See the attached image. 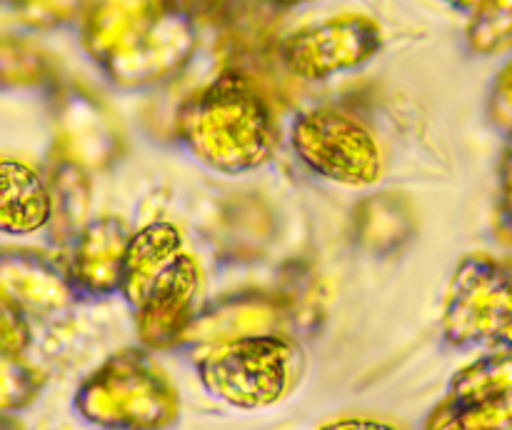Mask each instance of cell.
<instances>
[{"label":"cell","mask_w":512,"mask_h":430,"mask_svg":"<svg viewBox=\"0 0 512 430\" xmlns=\"http://www.w3.org/2000/svg\"><path fill=\"white\" fill-rule=\"evenodd\" d=\"M468 23V45L478 55H500L512 48V0H480Z\"/></svg>","instance_id":"15"},{"label":"cell","mask_w":512,"mask_h":430,"mask_svg":"<svg viewBox=\"0 0 512 430\" xmlns=\"http://www.w3.org/2000/svg\"><path fill=\"white\" fill-rule=\"evenodd\" d=\"M30 343V328L25 315L0 295V350L23 353Z\"/></svg>","instance_id":"19"},{"label":"cell","mask_w":512,"mask_h":430,"mask_svg":"<svg viewBox=\"0 0 512 430\" xmlns=\"http://www.w3.org/2000/svg\"><path fill=\"white\" fill-rule=\"evenodd\" d=\"M443 3L453 5V8L463 10V13H473V10L480 5V0H443Z\"/></svg>","instance_id":"23"},{"label":"cell","mask_w":512,"mask_h":430,"mask_svg":"<svg viewBox=\"0 0 512 430\" xmlns=\"http://www.w3.org/2000/svg\"><path fill=\"white\" fill-rule=\"evenodd\" d=\"M278 328V308L260 295H238L213 305L205 313H195L188 330L180 340L195 345H213L223 340L243 338V335L275 333Z\"/></svg>","instance_id":"13"},{"label":"cell","mask_w":512,"mask_h":430,"mask_svg":"<svg viewBox=\"0 0 512 430\" xmlns=\"http://www.w3.org/2000/svg\"><path fill=\"white\" fill-rule=\"evenodd\" d=\"M490 115H493L500 128L512 135V63L495 80L493 98H490Z\"/></svg>","instance_id":"20"},{"label":"cell","mask_w":512,"mask_h":430,"mask_svg":"<svg viewBox=\"0 0 512 430\" xmlns=\"http://www.w3.org/2000/svg\"><path fill=\"white\" fill-rule=\"evenodd\" d=\"M270 5H278V8H295V5H305V3H313V0H265Z\"/></svg>","instance_id":"24"},{"label":"cell","mask_w":512,"mask_h":430,"mask_svg":"<svg viewBox=\"0 0 512 430\" xmlns=\"http://www.w3.org/2000/svg\"><path fill=\"white\" fill-rule=\"evenodd\" d=\"M503 198L512 208V145L503 158Z\"/></svg>","instance_id":"21"},{"label":"cell","mask_w":512,"mask_h":430,"mask_svg":"<svg viewBox=\"0 0 512 430\" xmlns=\"http://www.w3.org/2000/svg\"><path fill=\"white\" fill-rule=\"evenodd\" d=\"M428 428H512V348L460 370Z\"/></svg>","instance_id":"8"},{"label":"cell","mask_w":512,"mask_h":430,"mask_svg":"<svg viewBox=\"0 0 512 430\" xmlns=\"http://www.w3.org/2000/svg\"><path fill=\"white\" fill-rule=\"evenodd\" d=\"M453 345L495 343L512 348V268L488 255H470L450 280L443 315Z\"/></svg>","instance_id":"5"},{"label":"cell","mask_w":512,"mask_h":430,"mask_svg":"<svg viewBox=\"0 0 512 430\" xmlns=\"http://www.w3.org/2000/svg\"><path fill=\"white\" fill-rule=\"evenodd\" d=\"M50 215L48 183L30 165L0 160V233H35L50 223Z\"/></svg>","instance_id":"12"},{"label":"cell","mask_w":512,"mask_h":430,"mask_svg":"<svg viewBox=\"0 0 512 430\" xmlns=\"http://www.w3.org/2000/svg\"><path fill=\"white\" fill-rule=\"evenodd\" d=\"M80 40L115 83L135 88L188 63L195 25L178 0H88Z\"/></svg>","instance_id":"1"},{"label":"cell","mask_w":512,"mask_h":430,"mask_svg":"<svg viewBox=\"0 0 512 430\" xmlns=\"http://www.w3.org/2000/svg\"><path fill=\"white\" fill-rule=\"evenodd\" d=\"M128 240V225L115 215L90 220L83 230H78L73 263L68 270L75 290L88 295H110L120 290Z\"/></svg>","instance_id":"11"},{"label":"cell","mask_w":512,"mask_h":430,"mask_svg":"<svg viewBox=\"0 0 512 430\" xmlns=\"http://www.w3.org/2000/svg\"><path fill=\"white\" fill-rule=\"evenodd\" d=\"M43 388V375L30 368L20 353L0 350V410H20L33 403Z\"/></svg>","instance_id":"16"},{"label":"cell","mask_w":512,"mask_h":430,"mask_svg":"<svg viewBox=\"0 0 512 430\" xmlns=\"http://www.w3.org/2000/svg\"><path fill=\"white\" fill-rule=\"evenodd\" d=\"M203 288L200 268L193 255L180 250L148 285L140 303L138 333L148 348H168L180 343L190 320L198 313V298Z\"/></svg>","instance_id":"9"},{"label":"cell","mask_w":512,"mask_h":430,"mask_svg":"<svg viewBox=\"0 0 512 430\" xmlns=\"http://www.w3.org/2000/svg\"><path fill=\"white\" fill-rule=\"evenodd\" d=\"M175 130L195 158L225 175L260 168L278 145V125L268 100L238 70H223L190 95L180 105Z\"/></svg>","instance_id":"2"},{"label":"cell","mask_w":512,"mask_h":430,"mask_svg":"<svg viewBox=\"0 0 512 430\" xmlns=\"http://www.w3.org/2000/svg\"><path fill=\"white\" fill-rule=\"evenodd\" d=\"M295 345L278 333L243 335L205 348L198 373L205 388L235 408H268L288 393Z\"/></svg>","instance_id":"4"},{"label":"cell","mask_w":512,"mask_h":430,"mask_svg":"<svg viewBox=\"0 0 512 430\" xmlns=\"http://www.w3.org/2000/svg\"><path fill=\"white\" fill-rule=\"evenodd\" d=\"M383 48L380 25L368 15H338L308 25L280 45V60L295 78L323 80L335 73L355 70L373 60Z\"/></svg>","instance_id":"7"},{"label":"cell","mask_w":512,"mask_h":430,"mask_svg":"<svg viewBox=\"0 0 512 430\" xmlns=\"http://www.w3.org/2000/svg\"><path fill=\"white\" fill-rule=\"evenodd\" d=\"M48 60L33 45L23 40H0V78H10V85H35L48 78Z\"/></svg>","instance_id":"17"},{"label":"cell","mask_w":512,"mask_h":430,"mask_svg":"<svg viewBox=\"0 0 512 430\" xmlns=\"http://www.w3.org/2000/svg\"><path fill=\"white\" fill-rule=\"evenodd\" d=\"M88 0H18V10L25 23L48 28V25L68 23L78 13H83Z\"/></svg>","instance_id":"18"},{"label":"cell","mask_w":512,"mask_h":430,"mask_svg":"<svg viewBox=\"0 0 512 430\" xmlns=\"http://www.w3.org/2000/svg\"><path fill=\"white\" fill-rule=\"evenodd\" d=\"M80 415L110 428H163L178 418V395L143 350H120L75 395Z\"/></svg>","instance_id":"3"},{"label":"cell","mask_w":512,"mask_h":430,"mask_svg":"<svg viewBox=\"0 0 512 430\" xmlns=\"http://www.w3.org/2000/svg\"><path fill=\"white\" fill-rule=\"evenodd\" d=\"M183 250V235L170 223H150L138 233H130L123 260L120 293L128 303L138 305L155 275Z\"/></svg>","instance_id":"14"},{"label":"cell","mask_w":512,"mask_h":430,"mask_svg":"<svg viewBox=\"0 0 512 430\" xmlns=\"http://www.w3.org/2000/svg\"><path fill=\"white\" fill-rule=\"evenodd\" d=\"M295 155L320 178L368 188L383 178V153L375 135L355 115L315 108L293 125Z\"/></svg>","instance_id":"6"},{"label":"cell","mask_w":512,"mask_h":430,"mask_svg":"<svg viewBox=\"0 0 512 430\" xmlns=\"http://www.w3.org/2000/svg\"><path fill=\"white\" fill-rule=\"evenodd\" d=\"M0 295L23 315H45L70 305L75 285L48 255L0 250Z\"/></svg>","instance_id":"10"},{"label":"cell","mask_w":512,"mask_h":430,"mask_svg":"<svg viewBox=\"0 0 512 430\" xmlns=\"http://www.w3.org/2000/svg\"><path fill=\"white\" fill-rule=\"evenodd\" d=\"M345 425H395L390 423V420H333V423H328V428H345Z\"/></svg>","instance_id":"22"}]
</instances>
